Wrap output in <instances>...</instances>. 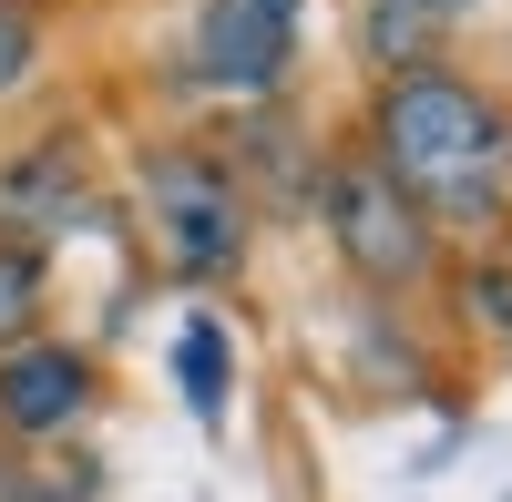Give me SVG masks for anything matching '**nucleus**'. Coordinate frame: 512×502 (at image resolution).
Returning a JSON list of instances; mask_svg holds the SVG:
<instances>
[{"label": "nucleus", "mask_w": 512, "mask_h": 502, "mask_svg": "<svg viewBox=\"0 0 512 502\" xmlns=\"http://www.w3.org/2000/svg\"><path fill=\"white\" fill-rule=\"evenodd\" d=\"M359 154L441 226V246L512 226V103L492 93V82L451 72V62L379 72Z\"/></svg>", "instance_id": "1"}, {"label": "nucleus", "mask_w": 512, "mask_h": 502, "mask_svg": "<svg viewBox=\"0 0 512 502\" xmlns=\"http://www.w3.org/2000/svg\"><path fill=\"white\" fill-rule=\"evenodd\" d=\"M134 216L154 236L164 277L185 287H216L246 267V236H256V195L236 185V164L216 144H154L134 164Z\"/></svg>", "instance_id": "2"}, {"label": "nucleus", "mask_w": 512, "mask_h": 502, "mask_svg": "<svg viewBox=\"0 0 512 502\" xmlns=\"http://www.w3.org/2000/svg\"><path fill=\"white\" fill-rule=\"evenodd\" d=\"M318 216H328L338 267H349L359 287H379V298H420V287L441 277V226L420 216L359 144L338 154V164H318Z\"/></svg>", "instance_id": "3"}, {"label": "nucleus", "mask_w": 512, "mask_h": 502, "mask_svg": "<svg viewBox=\"0 0 512 502\" xmlns=\"http://www.w3.org/2000/svg\"><path fill=\"white\" fill-rule=\"evenodd\" d=\"M297 11L308 0H205L195 31H185L195 82L226 103H277L287 72H297Z\"/></svg>", "instance_id": "4"}, {"label": "nucleus", "mask_w": 512, "mask_h": 502, "mask_svg": "<svg viewBox=\"0 0 512 502\" xmlns=\"http://www.w3.org/2000/svg\"><path fill=\"white\" fill-rule=\"evenodd\" d=\"M93 349L82 339H52V328H31V339L0 349V431H11L21 451H52L72 441L82 421H93Z\"/></svg>", "instance_id": "5"}, {"label": "nucleus", "mask_w": 512, "mask_h": 502, "mask_svg": "<svg viewBox=\"0 0 512 502\" xmlns=\"http://www.w3.org/2000/svg\"><path fill=\"white\" fill-rule=\"evenodd\" d=\"M82 216H93V175H82V134H41L21 154H0V236H21V246H52L72 236Z\"/></svg>", "instance_id": "6"}, {"label": "nucleus", "mask_w": 512, "mask_h": 502, "mask_svg": "<svg viewBox=\"0 0 512 502\" xmlns=\"http://www.w3.org/2000/svg\"><path fill=\"white\" fill-rule=\"evenodd\" d=\"M441 11L431 0H369V21H359V41H369V62L379 72H410V62H441Z\"/></svg>", "instance_id": "7"}, {"label": "nucleus", "mask_w": 512, "mask_h": 502, "mask_svg": "<svg viewBox=\"0 0 512 502\" xmlns=\"http://www.w3.org/2000/svg\"><path fill=\"white\" fill-rule=\"evenodd\" d=\"M41 318H52V246L0 236V349H11V339H31Z\"/></svg>", "instance_id": "8"}, {"label": "nucleus", "mask_w": 512, "mask_h": 502, "mask_svg": "<svg viewBox=\"0 0 512 502\" xmlns=\"http://www.w3.org/2000/svg\"><path fill=\"white\" fill-rule=\"evenodd\" d=\"M175 380H185V400H195V421H226L236 349H226V328H216V318H185V339H175Z\"/></svg>", "instance_id": "9"}, {"label": "nucleus", "mask_w": 512, "mask_h": 502, "mask_svg": "<svg viewBox=\"0 0 512 502\" xmlns=\"http://www.w3.org/2000/svg\"><path fill=\"white\" fill-rule=\"evenodd\" d=\"M41 41H52L41 0H0V103H21L41 82Z\"/></svg>", "instance_id": "10"}, {"label": "nucleus", "mask_w": 512, "mask_h": 502, "mask_svg": "<svg viewBox=\"0 0 512 502\" xmlns=\"http://www.w3.org/2000/svg\"><path fill=\"white\" fill-rule=\"evenodd\" d=\"M502 236H512V226H502Z\"/></svg>", "instance_id": "11"}]
</instances>
